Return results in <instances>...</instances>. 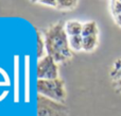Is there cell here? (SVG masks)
I'll list each match as a JSON object with an SVG mask.
<instances>
[{"label": "cell", "instance_id": "cell-1", "mask_svg": "<svg viewBox=\"0 0 121 116\" xmlns=\"http://www.w3.org/2000/svg\"><path fill=\"white\" fill-rule=\"evenodd\" d=\"M46 44L47 54L55 60L56 63H63L70 60L73 51L69 47L68 36L65 31V22L59 20L42 31Z\"/></svg>", "mask_w": 121, "mask_h": 116}, {"label": "cell", "instance_id": "cell-2", "mask_svg": "<svg viewBox=\"0 0 121 116\" xmlns=\"http://www.w3.org/2000/svg\"><path fill=\"white\" fill-rule=\"evenodd\" d=\"M36 91L38 95L60 103H63L67 97L66 85L60 78L53 80H37Z\"/></svg>", "mask_w": 121, "mask_h": 116}, {"label": "cell", "instance_id": "cell-3", "mask_svg": "<svg viewBox=\"0 0 121 116\" xmlns=\"http://www.w3.org/2000/svg\"><path fill=\"white\" fill-rule=\"evenodd\" d=\"M59 63L50 55H45L44 58L37 60L36 64V77L37 80H53L60 78Z\"/></svg>", "mask_w": 121, "mask_h": 116}, {"label": "cell", "instance_id": "cell-4", "mask_svg": "<svg viewBox=\"0 0 121 116\" xmlns=\"http://www.w3.org/2000/svg\"><path fill=\"white\" fill-rule=\"evenodd\" d=\"M37 116H68V108L60 102L38 95Z\"/></svg>", "mask_w": 121, "mask_h": 116}, {"label": "cell", "instance_id": "cell-5", "mask_svg": "<svg viewBox=\"0 0 121 116\" xmlns=\"http://www.w3.org/2000/svg\"><path fill=\"white\" fill-rule=\"evenodd\" d=\"M82 30H83V23L77 19H70L65 22V31L67 33V36L82 35Z\"/></svg>", "mask_w": 121, "mask_h": 116}, {"label": "cell", "instance_id": "cell-6", "mask_svg": "<svg viewBox=\"0 0 121 116\" xmlns=\"http://www.w3.org/2000/svg\"><path fill=\"white\" fill-rule=\"evenodd\" d=\"M82 37H83V51L91 52L98 47L99 34H90V35H85Z\"/></svg>", "mask_w": 121, "mask_h": 116}, {"label": "cell", "instance_id": "cell-7", "mask_svg": "<svg viewBox=\"0 0 121 116\" xmlns=\"http://www.w3.org/2000/svg\"><path fill=\"white\" fill-rule=\"evenodd\" d=\"M68 43L69 47L73 52L83 51V37H82V35L68 36Z\"/></svg>", "mask_w": 121, "mask_h": 116}, {"label": "cell", "instance_id": "cell-8", "mask_svg": "<svg viewBox=\"0 0 121 116\" xmlns=\"http://www.w3.org/2000/svg\"><path fill=\"white\" fill-rule=\"evenodd\" d=\"M36 34H37V59H42L45 55H47L46 51V44H45L44 35L40 31L36 30Z\"/></svg>", "mask_w": 121, "mask_h": 116}, {"label": "cell", "instance_id": "cell-9", "mask_svg": "<svg viewBox=\"0 0 121 116\" xmlns=\"http://www.w3.org/2000/svg\"><path fill=\"white\" fill-rule=\"evenodd\" d=\"M79 4V1H65V0H57V5L56 10L60 11H71L74 10Z\"/></svg>", "mask_w": 121, "mask_h": 116}, {"label": "cell", "instance_id": "cell-10", "mask_svg": "<svg viewBox=\"0 0 121 116\" xmlns=\"http://www.w3.org/2000/svg\"><path fill=\"white\" fill-rule=\"evenodd\" d=\"M109 10H111L112 15L116 16V15L121 13V1H111L109 2Z\"/></svg>", "mask_w": 121, "mask_h": 116}, {"label": "cell", "instance_id": "cell-11", "mask_svg": "<svg viewBox=\"0 0 121 116\" xmlns=\"http://www.w3.org/2000/svg\"><path fill=\"white\" fill-rule=\"evenodd\" d=\"M33 3H37V4H42V5H46V6H50V8H53V9H56L57 0H51V1H33Z\"/></svg>", "mask_w": 121, "mask_h": 116}, {"label": "cell", "instance_id": "cell-12", "mask_svg": "<svg viewBox=\"0 0 121 116\" xmlns=\"http://www.w3.org/2000/svg\"><path fill=\"white\" fill-rule=\"evenodd\" d=\"M114 19H115L116 23H117L119 27H121V13L118 15H116V16H114Z\"/></svg>", "mask_w": 121, "mask_h": 116}]
</instances>
